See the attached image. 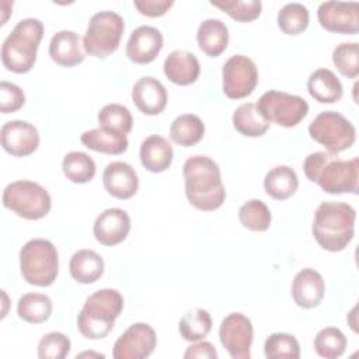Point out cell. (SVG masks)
Masks as SVG:
<instances>
[{
  "label": "cell",
  "mask_w": 359,
  "mask_h": 359,
  "mask_svg": "<svg viewBox=\"0 0 359 359\" xmlns=\"http://www.w3.org/2000/svg\"><path fill=\"white\" fill-rule=\"evenodd\" d=\"M132 101L144 115H158L167 107V88L151 76L140 77L132 87Z\"/></svg>",
  "instance_id": "cell-18"
},
{
  "label": "cell",
  "mask_w": 359,
  "mask_h": 359,
  "mask_svg": "<svg viewBox=\"0 0 359 359\" xmlns=\"http://www.w3.org/2000/svg\"><path fill=\"white\" fill-rule=\"evenodd\" d=\"M317 18L325 31L344 35L359 32V4L356 1H324L317 8Z\"/></svg>",
  "instance_id": "cell-14"
},
{
  "label": "cell",
  "mask_w": 359,
  "mask_h": 359,
  "mask_svg": "<svg viewBox=\"0 0 359 359\" xmlns=\"http://www.w3.org/2000/svg\"><path fill=\"white\" fill-rule=\"evenodd\" d=\"M1 147L14 157H27L36 151L41 137L38 129L22 119L6 122L0 129Z\"/></svg>",
  "instance_id": "cell-15"
},
{
  "label": "cell",
  "mask_w": 359,
  "mask_h": 359,
  "mask_svg": "<svg viewBox=\"0 0 359 359\" xmlns=\"http://www.w3.org/2000/svg\"><path fill=\"white\" fill-rule=\"evenodd\" d=\"M205 135V123L195 114H182L177 116L170 126L171 140L182 147L198 144Z\"/></svg>",
  "instance_id": "cell-30"
},
{
  "label": "cell",
  "mask_w": 359,
  "mask_h": 359,
  "mask_svg": "<svg viewBox=\"0 0 359 359\" xmlns=\"http://www.w3.org/2000/svg\"><path fill=\"white\" fill-rule=\"evenodd\" d=\"M105 191L116 199H129L139 189V178L135 168L125 161L109 163L102 172Z\"/></svg>",
  "instance_id": "cell-19"
},
{
  "label": "cell",
  "mask_w": 359,
  "mask_h": 359,
  "mask_svg": "<svg viewBox=\"0 0 359 359\" xmlns=\"http://www.w3.org/2000/svg\"><path fill=\"white\" fill-rule=\"evenodd\" d=\"M25 104L24 91L14 83L1 81L0 83V112L13 114L22 108Z\"/></svg>",
  "instance_id": "cell-42"
},
{
  "label": "cell",
  "mask_w": 359,
  "mask_h": 359,
  "mask_svg": "<svg viewBox=\"0 0 359 359\" xmlns=\"http://www.w3.org/2000/svg\"><path fill=\"white\" fill-rule=\"evenodd\" d=\"M346 349V337L339 328L325 327L314 337V351L324 359H337Z\"/></svg>",
  "instance_id": "cell-37"
},
{
  "label": "cell",
  "mask_w": 359,
  "mask_h": 359,
  "mask_svg": "<svg viewBox=\"0 0 359 359\" xmlns=\"http://www.w3.org/2000/svg\"><path fill=\"white\" fill-rule=\"evenodd\" d=\"M157 346V335L153 327L146 323L132 324L114 344L112 356L115 359H144Z\"/></svg>",
  "instance_id": "cell-13"
},
{
  "label": "cell",
  "mask_w": 359,
  "mask_h": 359,
  "mask_svg": "<svg viewBox=\"0 0 359 359\" xmlns=\"http://www.w3.org/2000/svg\"><path fill=\"white\" fill-rule=\"evenodd\" d=\"M238 220L243 227L262 233L266 231L272 222V215L269 208L261 199H250L238 209Z\"/></svg>",
  "instance_id": "cell-35"
},
{
  "label": "cell",
  "mask_w": 359,
  "mask_h": 359,
  "mask_svg": "<svg viewBox=\"0 0 359 359\" xmlns=\"http://www.w3.org/2000/svg\"><path fill=\"white\" fill-rule=\"evenodd\" d=\"M172 0H135V8L146 17H161L164 15L171 7Z\"/></svg>",
  "instance_id": "cell-43"
},
{
  "label": "cell",
  "mask_w": 359,
  "mask_h": 359,
  "mask_svg": "<svg viewBox=\"0 0 359 359\" xmlns=\"http://www.w3.org/2000/svg\"><path fill=\"white\" fill-rule=\"evenodd\" d=\"M72 348L69 337L63 332H48L38 342V358L39 359H65Z\"/></svg>",
  "instance_id": "cell-41"
},
{
  "label": "cell",
  "mask_w": 359,
  "mask_h": 359,
  "mask_svg": "<svg viewBox=\"0 0 359 359\" xmlns=\"http://www.w3.org/2000/svg\"><path fill=\"white\" fill-rule=\"evenodd\" d=\"M212 317L205 309H194L185 313L178 324V331L182 339L188 342H196L208 337L212 330Z\"/></svg>",
  "instance_id": "cell-33"
},
{
  "label": "cell",
  "mask_w": 359,
  "mask_h": 359,
  "mask_svg": "<svg viewBox=\"0 0 359 359\" xmlns=\"http://www.w3.org/2000/svg\"><path fill=\"white\" fill-rule=\"evenodd\" d=\"M229 39V28L219 18H206L198 27V46L205 55L210 57L220 56L227 49Z\"/></svg>",
  "instance_id": "cell-24"
},
{
  "label": "cell",
  "mask_w": 359,
  "mask_h": 359,
  "mask_svg": "<svg viewBox=\"0 0 359 359\" xmlns=\"http://www.w3.org/2000/svg\"><path fill=\"white\" fill-rule=\"evenodd\" d=\"M182 175L185 196L194 208L213 212L223 205L226 189L220 168L213 158L202 154L188 157L182 167Z\"/></svg>",
  "instance_id": "cell-1"
},
{
  "label": "cell",
  "mask_w": 359,
  "mask_h": 359,
  "mask_svg": "<svg viewBox=\"0 0 359 359\" xmlns=\"http://www.w3.org/2000/svg\"><path fill=\"white\" fill-rule=\"evenodd\" d=\"M303 171L327 194H358V157L342 160L328 151H316L304 158Z\"/></svg>",
  "instance_id": "cell-2"
},
{
  "label": "cell",
  "mask_w": 359,
  "mask_h": 359,
  "mask_svg": "<svg viewBox=\"0 0 359 359\" xmlns=\"http://www.w3.org/2000/svg\"><path fill=\"white\" fill-rule=\"evenodd\" d=\"M98 125L100 128L118 133L128 135L133 128V118L130 111L121 104H107L98 112Z\"/></svg>",
  "instance_id": "cell-34"
},
{
  "label": "cell",
  "mask_w": 359,
  "mask_h": 359,
  "mask_svg": "<svg viewBox=\"0 0 359 359\" xmlns=\"http://www.w3.org/2000/svg\"><path fill=\"white\" fill-rule=\"evenodd\" d=\"M258 84V69L244 55L230 56L222 69L223 93L230 100H241L252 94Z\"/></svg>",
  "instance_id": "cell-11"
},
{
  "label": "cell",
  "mask_w": 359,
  "mask_h": 359,
  "mask_svg": "<svg viewBox=\"0 0 359 359\" xmlns=\"http://www.w3.org/2000/svg\"><path fill=\"white\" fill-rule=\"evenodd\" d=\"M53 310L52 300L45 293H25L20 297L17 303L18 317L29 324L45 323Z\"/></svg>",
  "instance_id": "cell-31"
},
{
  "label": "cell",
  "mask_w": 359,
  "mask_h": 359,
  "mask_svg": "<svg viewBox=\"0 0 359 359\" xmlns=\"http://www.w3.org/2000/svg\"><path fill=\"white\" fill-rule=\"evenodd\" d=\"M264 355L268 359H299L300 345L292 334L273 332L265 339Z\"/></svg>",
  "instance_id": "cell-38"
},
{
  "label": "cell",
  "mask_w": 359,
  "mask_h": 359,
  "mask_svg": "<svg viewBox=\"0 0 359 359\" xmlns=\"http://www.w3.org/2000/svg\"><path fill=\"white\" fill-rule=\"evenodd\" d=\"M257 108L269 123L273 122L283 128L297 126L309 114V104L303 97L278 90L264 93Z\"/></svg>",
  "instance_id": "cell-10"
},
{
  "label": "cell",
  "mask_w": 359,
  "mask_h": 359,
  "mask_svg": "<svg viewBox=\"0 0 359 359\" xmlns=\"http://www.w3.org/2000/svg\"><path fill=\"white\" fill-rule=\"evenodd\" d=\"M43 36V24L38 18H24L15 24L1 45L3 66L17 74L28 73L35 62Z\"/></svg>",
  "instance_id": "cell-4"
},
{
  "label": "cell",
  "mask_w": 359,
  "mask_h": 359,
  "mask_svg": "<svg viewBox=\"0 0 359 359\" xmlns=\"http://www.w3.org/2000/svg\"><path fill=\"white\" fill-rule=\"evenodd\" d=\"M86 356H97V358H104L102 353H95V352H83V353H79L77 355V359L79 358H86Z\"/></svg>",
  "instance_id": "cell-45"
},
{
  "label": "cell",
  "mask_w": 359,
  "mask_h": 359,
  "mask_svg": "<svg viewBox=\"0 0 359 359\" xmlns=\"http://www.w3.org/2000/svg\"><path fill=\"white\" fill-rule=\"evenodd\" d=\"M104 259L102 257L88 248L76 251L69 262V272L72 278L83 285H90L97 282L104 273Z\"/></svg>",
  "instance_id": "cell-25"
},
{
  "label": "cell",
  "mask_w": 359,
  "mask_h": 359,
  "mask_svg": "<svg viewBox=\"0 0 359 359\" xmlns=\"http://www.w3.org/2000/svg\"><path fill=\"white\" fill-rule=\"evenodd\" d=\"M163 34L151 25H140L132 31L126 42V56L136 65L151 63L163 49Z\"/></svg>",
  "instance_id": "cell-16"
},
{
  "label": "cell",
  "mask_w": 359,
  "mask_h": 359,
  "mask_svg": "<svg viewBox=\"0 0 359 359\" xmlns=\"http://www.w3.org/2000/svg\"><path fill=\"white\" fill-rule=\"evenodd\" d=\"M81 45L79 34L70 29H62L56 32L49 42V56L59 66H77L86 59Z\"/></svg>",
  "instance_id": "cell-22"
},
{
  "label": "cell",
  "mask_w": 359,
  "mask_h": 359,
  "mask_svg": "<svg viewBox=\"0 0 359 359\" xmlns=\"http://www.w3.org/2000/svg\"><path fill=\"white\" fill-rule=\"evenodd\" d=\"M1 201L6 209L27 220H39L52 208L49 192L41 184L28 180L8 184L3 191Z\"/></svg>",
  "instance_id": "cell-8"
},
{
  "label": "cell",
  "mask_w": 359,
  "mask_h": 359,
  "mask_svg": "<svg viewBox=\"0 0 359 359\" xmlns=\"http://www.w3.org/2000/svg\"><path fill=\"white\" fill-rule=\"evenodd\" d=\"M356 210L345 202H321L314 212L311 233L317 244L330 252L348 247L355 234Z\"/></svg>",
  "instance_id": "cell-3"
},
{
  "label": "cell",
  "mask_w": 359,
  "mask_h": 359,
  "mask_svg": "<svg viewBox=\"0 0 359 359\" xmlns=\"http://www.w3.org/2000/svg\"><path fill=\"white\" fill-rule=\"evenodd\" d=\"M219 339L230 358L250 359L254 339V328L251 320L237 311L227 314L220 323Z\"/></svg>",
  "instance_id": "cell-12"
},
{
  "label": "cell",
  "mask_w": 359,
  "mask_h": 359,
  "mask_svg": "<svg viewBox=\"0 0 359 359\" xmlns=\"http://www.w3.org/2000/svg\"><path fill=\"white\" fill-rule=\"evenodd\" d=\"M325 293L324 278L313 268H304L299 271L292 282V297L294 303L302 309L317 307Z\"/></svg>",
  "instance_id": "cell-20"
},
{
  "label": "cell",
  "mask_w": 359,
  "mask_h": 359,
  "mask_svg": "<svg viewBox=\"0 0 359 359\" xmlns=\"http://www.w3.org/2000/svg\"><path fill=\"white\" fill-rule=\"evenodd\" d=\"M20 272L29 285L50 286L59 272L56 247L45 238H32L20 250Z\"/></svg>",
  "instance_id": "cell-6"
},
{
  "label": "cell",
  "mask_w": 359,
  "mask_h": 359,
  "mask_svg": "<svg viewBox=\"0 0 359 359\" xmlns=\"http://www.w3.org/2000/svg\"><path fill=\"white\" fill-rule=\"evenodd\" d=\"M309 94L321 104H334L342 98L344 87L341 80L330 69L314 70L307 80Z\"/></svg>",
  "instance_id": "cell-26"
},
{
  "label": "cell",
  "mask_w": 359,
  "mask_h": 359,
  "mask_svg": "<svg viewBox=\"0 0 359 359\" xmlns=\"http://www.w3.org/2000/svg\"><path fill=\"white\" fill-rule=\"evenodd\" d=\"M65 177L74 184L90 182L95 177V161L84 151H69L62 161Z\"/></svg>",
  "instance_id": "cell-32"
},
{
  "label": "cell",
  "mask_w": 359,
  "mask_h": 359,
  "mask_svg": "<svg viewBox=\"0 0 359 359\" xmlns=\"http://www.w3.org/2000/svg\"><path fill=\"white\" fill-rule=\"evenodd\" d=\"M123 31L125 22L118 13L109 10L95 13L83 36L84 52L98 59L108 57L119 48Z\"/></svg>",
  "instance_id": "cell-7"
},
{
  "label": "cell",
  "mask_w": 359,
  "mask_h": 359,
  "mask_svg": "<svg viewBox=\"0 0 359 359\" xmlns=\"http://www.w3.org/2000/svg\"><path fill=\"white\" fill-rule=\"evenodd\" d=\"M123 310V297L116 289H100L90 294L77 316V328L87 339H102L114 328Z\"/></svg>",
  "instance_id": "cell-5"
},
{
  "label": "cell",
  "mask_w": 359,
  "mask_h": 359,
  "mask_svg": "<svg viewBox=\"0 0 359 359\" xmlns=\"http://www.w3.org/2000/svg\"><path fill=\"white\" fill-rule=\"evenodd\" d=\"M130 231V217L121 208H109L100 213L93 226L95 240L107 247L122 243Z\"/></svg>",
  "instance_id": "cell-17"
},
{
  "label": "cell",
  "mask_w": 359,
  "mask_h": 359,
  "mask_svg": "<svg viewBox=\"0 0 359 359\" xmlns=\"http://www.w3.org/2000/svg\"><path fill=\"white\" fill-rule=\"evenodd\" d=\"M309 135L323 144L328 153L338 154L353 146L356 129L353 123L337 111L320 112L309 125Z\"/></svg>",
  "instance_id": "cell-9"
},
{
  "label": "cell",
  "mask_w": 359,
  "mask_h": 359,
  "mask_svg": "<svg viewBox=\"0 0 359 359\" xmlns=\"http://www.w3.org/2000/svg\"><path fill=\"white\" fill-rule=\"evenodd\" d=\"M139 157L142 165L147 171L157 174L170 168L174 158V150L165 137L160 135H150L142 142Z\"/></svg>",
  "instance_id": "cell-23"
},
{
  "label": "cell",
  "mask_w": 359,
  "mask_h": 359,
  "mask_svg": "<svg viewBox=\"0 0 359 359\" xmlns=\"http://www.w3.org/2000/svg\"><path fill=\"white\" fill-rule=\"evenodd\" d=\"M299 188V178L289 165H276L264 177V189L268 196L276 201L289 199Z\"/></svg>",
  "instance_id": "cell-27"
},
{
  "label": "cell",
  "mask_w": 359,
  "mask_h": 359,
  "mask_svg": "<svg viewBox=\"0 0 359 359\" xmlns=\"http://www.w3.org/2000/svg\"><path fill=\"white\" fill-rule=\"evenodd\" d=\"M210 4L240 22L254 21L261 15L262 11V3L259 0H223L210 1Z\"/></svg>",
  "instance_id": "cell-40"
},
{
  "label": "cell",
  "mask_w": 359,
  "mask_h": 359,
  "mask_svg": "<svg viewBox=\"0 0 359 359\" xmlns=\"http://www.w3.org/2000/svg\"><path fill=\"white\" fill-rule=\"evenodd\" d=\"M332 63L337 70L348 79L359 74V45L358 42H342L332 50Z\"/></svg>",
  "instance_id": "cell-39"
},
{
  "label": "cell",
  "mask_w": 359,
  "mask_h": 359,
  "mask_svg": "<svg viewBox=\"0 0 359 359\" xmlns=\"http://www.w3.org/2000/svg\"><path fill=\"white\" fill-rule=\"evenodd\" d=\"M234 129L245 137H261L269 129V122L261 115L254 102H245L236 108L231 116Z\"/></svg>",
  "instance_id": "cell-28"
},
{
  "label": "cell",
  "mask_w": 359,
  "mask_h": 359,
  "mask_svg": "<svg viewBox=\"0 0 359 359\" xmlns=\"http://www.w3.org/2000/svg\"><path fill=\"white\" fill-rule=\"evenodd\" d=\"M80 140L87 149L105 154H122L128 150L129 146L128 137L125 135H118L102 128L83 132Z\"/></svg>",
  "instance_id": "cell-29"
},
{
  "label": "cell",
  "mask_w": 359,
  "mask_h": 359,
  "mask_svg": "<svg viewBox=\"0 0 359 359\" xmlns=\"http://www.w3.org/2000/svg\"><path fill=\"white\" fill-rule=\"evenodd\" d=\"M217 352L213 346V344L208 341H196L195 344L189 345L187 351L184 352L185 359H217Z\"/></svg>",
  "instance_id": "cell-44"
},
{
  "label": "cell",
  "mask_w": 359,
  "mask_h": 359,
  "mask_svg": "<svg viewBox=\"0 0 359 359\" xmlns=\"http://www.w3.org/2000/svg\"><path fill=\"white\" fill-rule=\"evenodd\" d=\"M163 70L171 83L177 86H189L198 80L201 65L192 52L177 49L165 57Z\"/></svg>",
  "instance_id": "cell-21"
},
{
  "label": "cell",
  "mask_w": 359,
  "mask_h": 359,
  "mask_svg": "<svg viewBox=\"0 0 359 359\" xmlns=\"http://www.w3.org/2000/svg\"><path fill=\"white\" fill-rule=\"evenodd\" d=\"M310 14L302 3H287L278 13V27L286 35H299L309 27Z\"/></svg>",
  "instance_id": "cell-36"
}]
</instances>
